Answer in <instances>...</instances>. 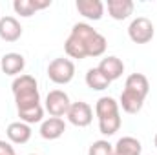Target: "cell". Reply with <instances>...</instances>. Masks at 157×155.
Masks as SVG:
<instances>
[{
	"label": "cell",
	"instance_id": "obj_9",
	"mask_svg": "<svg viewBox=\"0 0 157 155\" xmlns=\"http://www.w3.org/2000/svg\"><path fill=\"white\" fill-rule=\"evenodd\" d=\"M97 68H99V71H101L104 77L108 78L110 82L117 80V78L124 73V64H122V60H121V59H117V57H113V55L104 57Z\"/></svg>",
	"mask_w": 157,
	"mask_h": 155
},
{
	"label": "cell",
	"instance_id": "obj_5",
	"mask_svg": "<svg viewBox=\"0 0 157 155\" xmlns=\"http://www.w3.org/2000/svg\"><path fill=\"white\" fill-rule=\"evenodd\" d=\"M71 102H70V97L66 91L62 89H51L48 95H46V112L51 117H62L68 113Z\"/></svg>",
	"mask_w": 157,
	"mask_h": 155
},
{
	"label": "cell",
	"instance_id": "obj_4",
	"mask_svg": "<svg viewBox=\"0 0 157 155\" xmlns=\"http://www.w3.org/2000/svg\"><path fill=\"white\" fill-rule=\"evenodd\" d=\"M155 35V28L150 18L146 17H137L130 22L128 26V37L135 44H148Z\"/></svg>",
	"mask_w": 157,
	"mask_h": 155
},
{
	"label": "cell",
	"instance_id": "obj_3",
	"mask_svg": "<svg viewBox=\"0 0 157 155\" xmlns=\"http://www.w3.org/2000/svg\"><path fill=\"white\" fill-rule=\"evenodd\" d=\"M48 77L55 84H68L75 77V64L70 59H55L48 66Z\"/></svg>",
	"mask_w": 157,
	"mask_h": 155
},
{
	"label": "cell",
	"instance_id": "obj_17",
	"mask_svg": "<svg viewBox=\"0 0 157 155\" xmlns=\"http://www.w3.org/2000/svg\"><path fill=\"white\" fill-rule=\"evenodd\" d=\"M143 104H144V99H143V97H139V95H135V93H132V91L122 89L119 106H121L126 113H137V112H141Z\"/></svg>",
	"mask_w": 157,
	"mask_h": 155
},
{
	"label": "cell",
	"instance_id": "obj_14",
	"mask_svg": "<svg viewBox=\"0 0 157 155\" xmlns=\"http://www.w3.org/2000/svg\"><path fill=\"white\" fill-rule=\"evenodd\" d=\"M106 7H108V15L113 20H126L133 13L135 4L132 0H108Z\"/></svg>",
	"mask_w": 157,
	"mask_h": 155
},
{
	"label": "cell",
	"instance_id": "obj_21",
	"mask_svg": "<svg viewBox=\"0 0 157 155\" xmlns=\"http://www.w3.org/2000/svg\"><path fill=\"white\" fill-rule=\"evenodd\" d=\"M121 115H112V117H104V119H99V130L102 135H115L119 130H121Z\"/></svg>",
	"mask_w": 157,
	"mask_h": 155
},
{
	"label": "cell",
	"instance_id": "obj_1",
	"mask_svg": "<svg viewBox=\"0 0 157 155\" xmlns=\"http://www.w3.org/2000/svg\"><path fill=\"white\" fill-rule=\"evenodd\" d=\"M17 110H26L33 108L40 104V93H39V84L37 78L31 75H18L11 84Z\"/></svg>",
	"mask_w": 157,
	"mask_h": 155
},
{
	"label": "cell",
	"instance_id": "obj_11",
	"mask_svg": "<svg viewBox=\"0 0 157 155\" xmlns=\"http://www.w3.org/2000/svg\"><path fill=\"white\" fill-rule=\"evenodd\" d=\"M0 68H2V71L6 75L15 77V75H20L24 71L26 60H24V57L20 53H6L2 57V60H0Z\"/></svg>",
	"mask_w": 157,
	"mask_h": 155
},
{
	"label": "cell",
	"instance_id": "obj_13",
	"mask_svg": "<svg viewBox=\"0 0 157 155\" xmlns=\"http://www.w3.org/2000/svg\"><path fill=\"white\" fill-rule=\"evenodd\" d=\"M7 133V139L13 142V144H26L29 139H31V128L29 124L22 122V120H17V122H11L6 130Z\"/></svg>",
	"mask_w": 157,
	"mask_h": 155
},
{
	"label": "cell",
	"instance_id": "obj_8",
	"mask_svg": "<svg viewBox=\"0 0 157 155\" xmlns=\"http://www.w3.org/2000/svg\"><path fill=\"white\" fill-rule=\"evenodd\" d=\"M22 37V26L15 17L0 18V39L6 42H17Z\"/></svg>",
	"mask_w": 157,
	"mask_h": 155
},
{
	"label": "cell",
	"instance_id": "obj_26",
	"mask_svg": "<svg viewBox=\"0 0 157 155\" xmlns=\"http://www.w3.org/2000/svg\"><path fill=\"white\" fill-rule=\"evenodd\" d=\"M31 155H35V153H31Z\"/></svg>",
	"mask_w": 157,
	"mask_h": 155
},
{
	"label": "cell",
	"instance_id": "obj_23",
	"mask_svg": "<svg viewBox=\"0 0 157 155\" xmlns=\"http://www.w3.org/2000/svg\"><path fill=\"white\" fill-rule=\"evenodd\" d=\"M88 155H113V146L108 141H95L90 146Z\"/></svg>",
	"mask_w": 157,
	"mask_h": 155
},
{
	"label": "cell",
	"instance_id": "obj_7",
	"mask_svg": "<svg viewBox=\"0 0 157 155\" xmlns=\"http://www.w3.org/2000/svg\"><path fill=\"white\" fill-rule=\"evenodd\" d=\"M64 131H66V122L60 117H49L40 124V137L46 141H57L64 135Z\"/></svg>",
	"mask_w": 157,
	"mask_h": 155
},
{
	"label": "cell",
	"instance_id": "obj_24",
	"mask_svg": "<svg viewBox=\"0 0 157 155\" xmlns=\"http://www.w3.org/2000/svg\"><path fill=\"white\" fill-rule=\"evenodd\" d=\"M0 155H17L15 153V148L11 146V142L0 141Z\"/></svg>",
	"mask_w": 157,
	"mask_h": 155
},
{
	"label": "cell",
	"instance_id": "obj_18",
	"mask_svg": "<svg viewBox=\"0 0 157 155\" xmlns=\"http://www.w3.org/2000/svg\"><path fill=\"white\" fill-rule=\"evenodd\" d=\"M95 115L97 119L119 115V102L113 97H101L95 104Z\"/></svg>",
	"mask_w": 157,
	"mask_h": 155
},
{
	"label": "cell",
	"instance_id": "obj_19",
	"mask_svg": "<svg viewBox=\"0 0 157 155\" xmlns=\"http://www.w3.org/2000/svg\"><path fill=\"white\" fill-rule=\"evenodd\" d=\"M110 84H112V82L99 71V68L88 70V73H86V86H88L90 89H93V91H102V89H106Z\"/></svg>",
	"mask_w": 157,
	"mask_h": 155
},
{
	"label": "cell",
	"instance_id": "obj_25",
	"mask_svg": "<svg viewBox=\"0 0 157 155\" xmlns=\"http://www.w3.org/2000/svg\"><path fill=\"white\" fill-rule=\"evenodd\" d=\"M154 144H155V148H157V133H155V139H154Z\"/></svg>",
	"mask_w": 157,
	"mask_h": 155
},
{
	"label": "cell",
	"instance_id": "obj_6",
	"mask_svg": "<svg viewBox=\"0 0 157 155\" xmlns=\"http://www.w3.org/2000/svg\"><path fill=\"white\" fill-rule=\"evenodd\" d=\"M66 117H68V120H70L73 126H77V128H86V126H90L91 120H93V110H91V106H90L88 102L78 100V102H71V106H70Z\"/></svg>",
	"mask_w": 157,
	"mask_h": 155
},
{
	"label": "cell",
	"instance_id": "obj_10",
	"mask_svg": "<svg viewBox=\"0 0 157 155\" xmlns=\"http://www.w3.org/2000/svg\"><path fill=\"white\" fill-rule=\"evenodd\" d=\"M75 7L88 20H101L104 15V4L101 0H77Z\"/></svg>",
	"mask_w": 157,
	"mask_h": 155
},
{
	"label": "cell",
	"instance_id": "obj_12",
	"mask_svg": "<svg viewBox=\"0 0 157 155\" xmlns=\"http://www.w3.org/2000/svg\"><path fill=\"white\" fill-rule=\"evenodd\" d=\"M49 6H51V0H44V2H39V0H15L13 2L15 13L24 17V18L33 17L39 9H46Z\"/></svg>",
	"mask_w": 157,
	"mask_h": 155
},
{
	"label": "cell",
	"instance_id": "obj_2",
	"mask_svg": "<svg viewBox=\"0 0 157 155\" xmlns=\"http://www.w3.org/2000/svg\"><path fill=\"white\" fill-rule=\"evenodd\" d=\"M71 35L77 37L84 44L88 57H101V55H104L108 42H106V39L99 31H95L90 24H84V22L75 24L71 28Z\"/></svg>",
	"mask_w": 157,
	"mask_h": 155
},
{
	"label": "cell",
	"instance_id": "obj_16",
	"mask_svg": "<svg viewBox=\"0 0 157 155\" xmlns=\"http://www.w3.org/2000/svg\"><path fill=\"white\" fill-rule=\"evenodd\" d=\"M143 146L135 137H121L117 144L113 146V153L115 155H141Z\"/></svg>",
	"mask_w": 157,
	"mask_h": 155
},
{
	"label": "cell",
	"instance_id": "obj_22",
	"mask_svg": "<svg viewBox=\"0 0 157 155\" xmlns=\"http://www.w3.org/2000/svg\"><path fill=\"white\" fill-rule=\"evenodd\" d=\"M18 117H20V120L26 122V124H37V122H42L44 108L39 104V106H33V108L18 110Z\"/></svg>",
	"mask_w": 157,
	"mask_h": 155
},
{
	"label": "cell",
	"instance_id": "obj_27",
	"mask_svg": "<svg viewBox=\"0 0 157 155\" xmlns=\"http://www.w3.org/2000/svg\"><path fill=\"white\" fill-rule=\"evenodd\" d=\"M113 155H115V153H113Z\"/></svg>",
	"mask_w": 157,
	"mask_h": 155
},
{
	"label": "cell",
	"instance_id": "obj_20",
	"mask_svg": "<svg viewBox=\"0 0 157 155\" xmlns=\"http://www.w3.org/2000/svg\"><path fill=\"white\" fill-rule=\"evenodd\" d=\"M64 51H66V55H68L70 59H78V60H82V59L88 57L84 44H82L77 37H73L71 33H70V37L64 42Z\"/></svg>",
	"mask_w": 157,
	"mask_h": 155
},
{
	"label": "cell",
	"instance_id": "obj_15",
	"mask_svg": "<svg viewBox=\"0 0 157 155\" xmlns=\"http://www.w3.org/2000/svg\"><path fill=\"white\" fill-rule=\"evenodd\" d=\"M124 89L132 91V93H135V95H139L143 99H146V95L150 91V82H148V78L144 77L143 73H132L130 77L126 78V82H124Z\"/></svg>",
	"mask_w": 157,
	"mask_h": 155
}]
</instances>
